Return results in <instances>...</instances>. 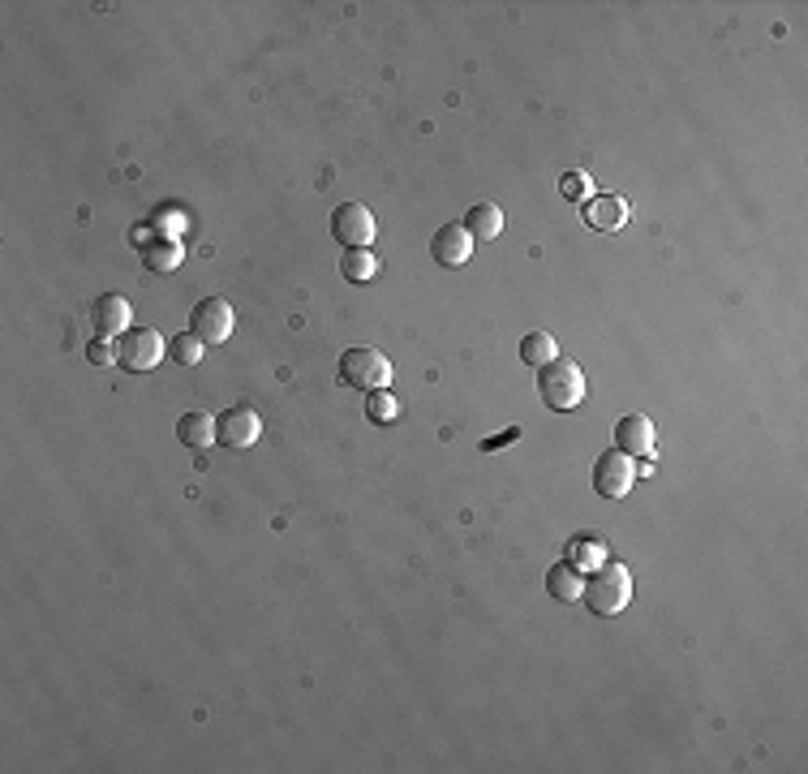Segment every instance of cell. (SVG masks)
I'll use <instances>...</instances> for the list:
<instances>
[{
  "label": "cell",
  "instance_id": "15",
  "mask_svg": "<svg viewBox=\"0 0 808 774\" xmlns=\"http://www.w3.org/2000/svg\"><path fill=\"white\" fill-rule=\"evenodd\" d=\"M340 276L349 280V284H370L374 276H379V258H374L370 250H344Z\"/></svg>",
  "mask_w": 808,
  "mask_h": 774
},
{
  "label": "cell",
  "instance_id": "16",
  "mask_svg": "<svg viewBox=\"0 0 808 774\" xmlns=\"http://www.w3.org/2000/svg\"><path fill=\"white\" fill-rule=\"evenodd\" d=\"M585 220L594 224V228H602V233H606V228H624L628 224V203H624V198H594Z\"/></svg>",
  "mask_w": 808,
  "mask_h": 774
},
{
  "label": "cell",
  "instance_id": "22",
  "mask_svg": "<svg viewBox=\"0 0 808 774\" xmlns=\"http://www.w3.org/2000/svg\"><path fill=\"white\" fill-rule=\"evenodd\" d=\"M516 435H521V430H508V435H495V439H486V443H482V452H495V448H503V443H512Z\"/></svg>",
  "mask_w": 808,
  "mask_h": 774
},
{
  "label": "cell",
  "instance_id": "7",
  "mask_svg": "<svg viewBox=\"0 0 808 774\" xmlns=\"http://www.w3.org/2000/svg\"><path fill=\"white\" fill-rule=\"evenodd\" d=\"M258 435H263V422H258V413L250 405H233L215 418V443H224V448H233V452L254 448Z\"/></svg>",
  "mask_w": 808,
  "mask_h": 774
},
{
  "label": "cell",
  "instance_id": "19",
  "mask_svg": "<svg viewBox=\"0 0 808 774\" xmlns=\"http://www.w3.org/2000/svg\"><path fill=\"white\" fill-rule=\"evenodd\" d=\"M202 344H207V340H198L194 332H181V336L168 340V357H172V362H181V366H198L202 353H207Z\"/></svg>",
  "mask_w": 808,
  "mask_h": 774
},
{
  "label": "cell",
  "instance_id": "1",
  "mask_svg": "<svg viewBox=\"0 0 808 774\" xmlns=\"http://www.w3.org/2000/svg\"><path fill=\"white\" fill-rule=\"evenodd\" d=\"M628 598H632V577H628V568L624 564H615V559H606V564H598L594 568V577H589L585 585H581V602L594 615H619L628 607Z\"/></svg>",
  "mask_w": 808,
  "mask_h": 774
},
{
  "label": "cell",
  "instance_id": "21",
  "mask_svg": "<svg viewBox=\"0 0 808 774\" xmlns=\"http://www.w3.org/2000/svg\"><path fill=\"white\" fill-rule=\"evenodd\" d=\"M589 194V177L585 172H568L564 177V198H585Z\"/></svg>",
  "mask_w": 808,
  "mask_h": 774
},
{
  "label": "cell",
  "instance_id": "20",
  "mask_svg": "<svg viewBox=\"0 0 808 774\" xmlns=\"http://www.w3.org/2000/svg\"><path fill=\"white\" fill-rule=\"evenodd\" d=\"M396 413H400V405H396V396L387 392V387H379V392L366 396V418H370V422L387 426V422H396Z\"/></svg>",
  "mask_w": 808,
  "mask_h": 774
},
{
  "label": "cell",
  "instance_id": "3",
  "mask_svg": "<svg viewBox=\"0 0 808 774\" xmlns=\"http://www.w3.org/2000/svg\"><path fill=\"white\" fill-rule=\"evenodd\" d=\"M340 383L344 387H357V392H379V387L392 383V362L379 353V349H366V344H357V349L340 353Z\"/></svg>",
  "mask_w": 808,
  "mask_h": 774
},
{
  "label": "cell",
  "instance_id": "9",
  "mask_svg": "<svg viewBox=\"0 0 808 774\" xmlns=\"http://www.w3.org/2000/svg\"><path fill=\"white\" fill-rule=\"evenodd\" d=\"M615 448L624 456H654V422L645 413H628L615 426Z\"/></svg>",
  "mask_w": 808,
  "mask_h": 774
},
{
  "label": "cell",
  "instance_id": "6",
  "mask_svg": "<svg viewBox=\"0 0 808 774\" xmlns=\"http://www.w3.org/2000/svg\"><path fill=\"white\" fill-rule=\"evenodd\" d=\"M331 237L340 241L344 250H370L374 246V215L362 203H344L331 215Z\"/></svg>",
  "mask_w": 808,
  "mask_h": 774
},
{
  "label": "cell",
  "instance_id": "8",
  "mask_svg": "<svg viewBox=\"0 0 808 774\" xmlns=\"http://www.w3.org/2000/svg\"><path fill=\"white\" fill-rule=\"evenodd\" d=\"M632 482H637V465H632V456L624 452H602L598 465H594V491L602 499H624L632 491Z\"/></svg>",
  "mask_w": 808,
  "mask_h": 774
},
{
  "label": "cell",
  "instance_id": "4",
  "mask_svg": "<svg viewBox=\"0 0 808 774\" xmlns=\"http://www.w3.org/2000/svg\"><path fill=\"white\" fill-rule=\"evenodd\" d=\"M164 336L155 327H125L121 340H117V366L134 370V375H147L164 362Z\"/></svg>",
  "mask_w": 808,
  "mask_h": 774
},
{
  "label": "cell",
  "instance_id": "14",
  "mask_svg": "<svg viewBox=\"0 0 808 774\" xmlns=\"http://www.w3.org/2000/svg\"><path fill=\"white\" fill-rule=\"evenodd\" d=\"M181 258H185V250L177 246V241H147V246H142V267L155 271V276H168V271H177Z\"/></svg>",
  "mask_w": 808,
  "mask_h": 774
},
{
  "label": "cell",
  "instance_id": "10",
  "mask_svg": "<svg viewBox=\"0 0 808 774\" xmlns=\"http://www.w3.org/2000/svg\"><path fill=\"white\" fill-rule=\"evenodd\" d=\"M430 254H435L443 267H465L473 258V237L465 233V224H443L435 233V241H430Z\"/></svg>",
  "mask_w": 808,
  "mask_h": 774
},
{
  "label": "cell",
  "instance_id": "17",
  "mask_svg": "<svg viewBox=\"0 0 808 774\" xmlns=\"http://www.w3.org/2000/svg\"><path fill=\"white\" fill-rule=\"evenodd\" d=\"M581 572H576L572 564H555L551 572H546V590H551V598H559V602H576L581 598Z\"/></svg>",
  "mask_w": 808,
  "mask_h": 774
},
{
  "label": "cell",
  "instance_id": "18",
  "mask_svg": "<svg viewBox=\"0 0 808 774\" xmlns=\"http://www.w3.org/2000/svg\"><path fill=\"white\" fill-rule=\"evenodd\" d=\"M559 357V344H555V336L551 332H529L525 340H521V362L525 366H546V362H555Z\"/></svg>",
  "mask_w": 808,
  "mask_h": 774
},
{
  "label": "cell",
  "instance_id": "23",
  "mask_svg": "<svg viewBox=\"0 0 808 774\" xmlns=\"http://www.w3.org/2000/svg\"><path fill=\"white\" fill-rule=\"evenodd\" d=\"M108 353H117V349H104V344H91V349H86L91 362H108Z\"/></svg>",
  "mask_w": 808,
  "mask_h": 774
},
{
  "label": "cell",
  "instance_id": "11",
  "mask_svg": "<svg viewBox=\"0 0 808 774\" xmlns=\"http://www.w3.org/2000/svg\"><path fill=\"white\" fill-rule=\"evenodd\" d=\"M129 319H134V310H129V301H125V297H117V293L95 297V306H91V323H95V332H99V336H121L125 327H129Z\"/></svg>",
  "mask_w": 808,
  "mask_h": 774
},
{
  "label": "cell",
  "instance_id": "13",
  "mask_svg": "<svg viewBox=\"0 0 808 774\" xmlns=\"http://www.w3.org/2000/svg\"><path fill=\"white\" fill-rule=\"evenodd\" d=\"M177 439H181L190 452H202L207 443H215V418H207L202 409L185 413V418L177 422Z\"/></svg>",
  "mask_w": 808,
  "mask_h": 774
},
{
  "label": "cell",
  "instance_id": "12",
  "mask_svg": "<svg viewBox=\"0 0 808 774\" xmlns=\"http://www.w3.org/2000/svg\"><path fill=\"white\" fill-rule=\"evenodd\" d=\"M465 233L473 241H495L503 233V211L495 203H473L465 215Z\"/></svg>",
  "mask_w": 808,
  "mask_h": 774
},
{
  "label": "cell",
  "instance_id": "5",
  "mask_svg": "<svg viewBox=\"0 0 808 774\" xmlns=\"http://www.w3.org/2000/svg\"><path fill=\"white\" fill-rule=\"evenodd\" d=\"M233 327H237V310H233V301H224V297H202L190 314V332L207 344H224L233 336Z\"/></svg>",
  "mask_w": 808,
  "mask_h": 774
},
{
  "label": "cell",
  "instance_id": "2",
  "mask_svg": "<svg viewBox=\"0 0 808 774\" xmlns=\"http://www.w3.org/2000/svg\"><path fill=\"white\" fill-rule=\"evenodd\" d=\"M538 392L546 400V409L555 413H568L585 400V375L581 366L572 362V357H555V362H546L538 370Z\"/></svg>",
  "mask_w": 808,
  "mask_h": 774
}]
</instances>
